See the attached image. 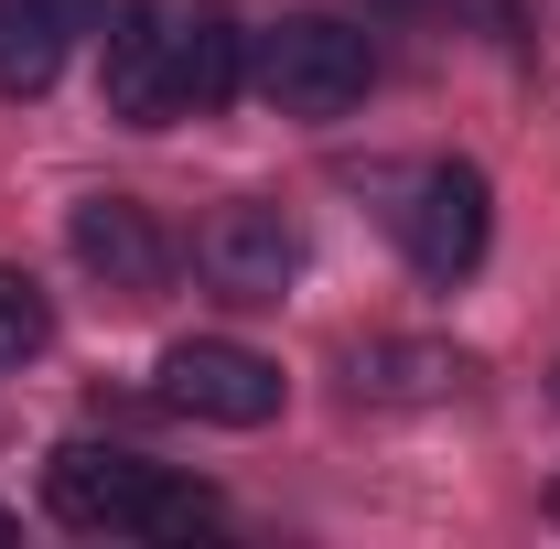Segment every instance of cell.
I'll list each match as a JSON object with an SVG mask.
<instances>
[{
  "label": "cell",
  "mask_w": 560,
  "mask_h": 549,
  "mask_svg": "<svg viewBox=\"0 0 560 549\" xmlns=\"http://www.w3.org/2000/svg\"><path fill=\"white\" fill-rule=\"evenodd\" d=\"M108 108L130 119V130H162L184 97H173V22H151V11H119V33H108Z\"/></svg>",
  "instance_id": "cell-7"
},
{
  "label": "cell",
  "mask_w": 560,
  "mask_h": 549,
  "mask_svg": "<svg viewBox=\"0 0 560 549\" xmlns=\"http://www.w3.org/2000/svg\"><path fill=\"white\" fill-rule=\"evenodd\" d=\"M486 237H495L486 173H475V162H431V173H420V195H410V259H420L431 280H464L475 259H486Z\"/></svg>",
  "instance_id": "cell-3"
},
{
  "label": "cell",
  "mask_w": 560,
  "mask_h": 549,
  "mask_svg": "<svg viewBox=\"0 0 560 549\" xmlns=\"http://www.w3.org/2000/svg\"><path fill=\"white\" fill-rule=\"evenodd\" d=\"M550 506H560V484H550Z\"/></svg>",
  "instance_id": "cell-14"
},
{
  "label": "cell",
  "mask_w": 560,
  "mask_h": 549,
  "mask_svg": "<svg viewBox=\"0 0 560 549\" xmlns=\"http://www.w3.org/2000/svg\"><path fill=\"white\" fill-rule=\"evenodd\" d=\"M453 377H464L453 344H377V388H388V399H431V388H453Z\"/></svg>",
  "instance_id": "cell-11"
},
{
  "label": "cell",
  "mask_w": 560,
  "mask_h": 549,
  "mask_svg": "<svg viewBox=\"0 0 560 549\" xmlns=\"http://www.w3.org/2000/svg\"><path fill=\"white\" fill-rule=\"evenodd\" d=\"M66 248L108 280V291H151V280L173 270V237H162L151 206H130V195H86V206L66 215Z\"/></svg>",
  "instance_id": "cell-6"
},
{
  "label": "cell",
  "mask_w": 560,
  "mask_h": 549,
  "mask_svg": "<svg viewBox=\"0 0 560 549\" xmlns=\"http://www.w3.org/2000/svg\"><path fill=\"white\" fill-rule=\"evenodd\" d=\"M162 399L184 420H215V431H259L280 420V366L259 344H226V335H195L162 355Z\"/></svg>",
  "instance_id": "cell-2"
},
{
  "label": "cell",
  "mask_w": 560,
  "mask_h": 549,
  "mask_svg": "<svg viewBox=\"0 0 560 549\" xmlns=\"http://www.w3.org/2000/svg\"><path fill=\"white\" fill-rule=\"evenodd\" d=\"M248 66H259V97L270 108H291V119H346L355 97H366V75H377V55H366V33H346V22L291 11V22H270L248 44Z\"/></svg>",
  "instance_id": "cell-1"
},
{
  "label": "cell",
  "mask_w": 560,
  "mask_h": 549,
  "mask_svg": "<svg viewBox=\"0 0 560 549\" xmlns=\"http://www.w3.org/2000/svg\"><path fill=\"white\" fill-rule=\"evenodd\" d=\"M44 495H55V517L66 528H140V495H151V464L140 453H108V442H66L55 464H44Z\"/></svg>",
  "instance_id": "cell-5"
},
{
  "label": "cell",
  "mask_w": 560,
  "mask_h": 549,
  "mask_svg": "<svg viewBox=\"0 0 560 549\" xmlns=\"http://www.w3.org/2000/svg\"><path fill=\"white\" fill-rule=\"evenodd\" d=\"M66 33H75L66 0H0V97H44L66 66Z\"/></svg>",
  "instance_id": "cell-9"
},
{
  "label": "cell",
  "mask_w": 560,
  "mask_h": 549,
  "mask_svg": "<svg viewBox=\"0 0 560 549\" xmlns=\"http://www.w3.org/2000/svg\"><path fill=\"white\" fill-rule=\"evenodd\" d=\"M206 270L226 302H280L291 291V270H302V226L280 206H226L206 226Z\"/></svg>",
  "instance_id": "cell-4"
},
{
  "label": "cell",
  "mask_w": 560,
  "mask_h": 549,
  "mask_svg": "<svg viewBox=\"0 0 560 549\" xmlns=\"http://www.w3.org/2000/svg\"><path fill=\"white\" fill-rule=\"evenodd\" d=\"M206 517H215V495H206V484L151 475V495H140V539H184V528H206Z\"/></svg>",
  "instance_id": "cell-12"
},
{
  "label": "cell",
  "mask_w": 560,
  "mask_h": 549,
  "mask_svg": "<svg viewBox=\"0 0 560 549\" xmlns=\"http://www.w3.org/2000/svg\"><path fill=\"white\" fill-rule=\"evenodd\" d=\"M0 539H11V506H0Z\"/></svg>",
  "instance_id": "cell-13"
},
{
  "label": "cell",
  "mask_w": 560,
  "mask_h": 549,
  "mask_svg": "<svg viewBox=\"0 0 560 549\" xmlns=\"http://www.w3.org/2000/svg\"><path fill=\"white\" fill-rule=\"evenodd\" d=\"M55 344V302H44V280L33 270H0V366H22V355H44Z\"/></svg>",
  "instance_id": "cell-10"
},
{
  "label": "cell",
  "mask_w": 560,
  "mask_h": 549,
  "mask_svg": "<svg viewBox=\"0 0 560 549\" xmlns=\"http://www.w3.org/2000/svg\"><path fill=\"white\" fill-rule=\"evenodd\" d=\"M248 86V33H237V11H184L173 22V97L184 108H226Z\"/></svg>",
  "instance_id": "cell-8"
}]
</instances>
